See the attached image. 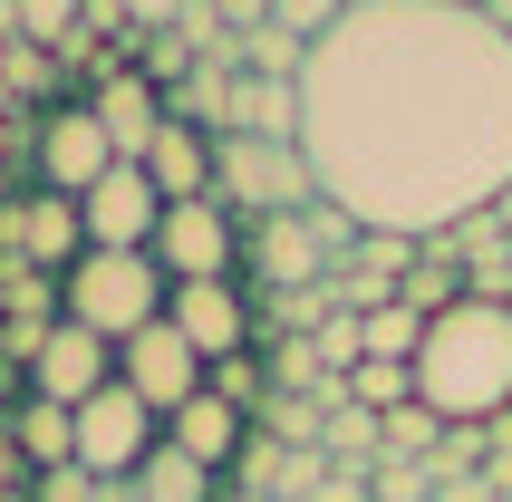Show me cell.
I'll return each mask as SVG.
<instances>
[{
	"label": "cell",
	"instance_id": "d6986e66",
	"mask_svg": "<svg viewBox=\"0 0 512 502\" xmlns=\"http://www.w3.org/2000/svg\"><path fill=\"white\" fill-rule=\"evenodd\" d=\"M136 502H223V474H203L194 454H174V445H155L136 464V483H126Z\"/></svg>",
	"mask_w": 512,
	"mask_h": 502
},
{
	"label": "cell",
	"instance_id": "4fadbf2b",
	"mask_svg": "<svg viewBox=\"0 0 512 502\" xmlns=\"http://www.w3.org/2000/svg\"><path fill=\"white\" fill-rule=\"evenodd\" d=\"M165 445H174V454H194L203 474H232V464L252 454V416H242L232 396L203 387V396H184V406L165 416Z\"/></svg>",
	"mask_w": 512,
	"mask_h": 502
},
{
	"label": "cell",
	"instance_id": "9c48e42d",
	"mask_svg": "<svg viewBox=\"0 0 512 502\" xmlns=\"http://www.w3.org/2000/svg\"><path fill=\"white\" fill-rule=\"evenodd\" d=\"M20 387L78 416L97 387H116V348H107V338H87V329H68V319H49L39 348H29V367H20Z\"/></svg>",
	"mask_w": 512,
	"mask_h": 502
},
{
	"label": "cell",
	"instance_id": "8992f818",
	"mask_svg": "<svg viewBox=\"0 0 512 502\" xmlns=\"http://www.w3.org/2000/svg\"><path fill=\"white\" fill-rule=\"evenodd\" d=\"M155 271L165 280H242V213H232L223 194L165 203V223H155Z\"/></svg>",
	"mask_w": 512,
	"mask_h": 502
},
{
	"label": "cell",
	"instance_id": "ac0fdd59",
	"mask_svg": "<svg viewBox=\"0 0 512 502\" xmlns=\"http://www.w3.org/2000/svg\"><path fill=\"white\" fill-rule=\"evenodd\" d=\"M20 242H29V261H58V271H68V261L87 251V223H78V203L39 184V194H29V213H20Z\"/></svg>",
	"mask_w": 512,
	"mask_h": 502
},
{
	"label": "cell",
	"instance_id": "9a60e30c",
	"mask_svg": "<svg viewBox=\"0 0 512 502\" xmlns=\"http://www.w3.org/2000/svg\"><path fill=\"white\" fill-rule=\"evenodd\" d=\"M145 174H155V194H165V203H203V194H213V136L165 116V136L145 145Z\"/></svg>",
	"mask_w": 512,
	"mask_h": 502
},
{
	"label": "cell",
	"instance_id": "8fae6325",
	"mask_svg": "<svg viewBox=\"0 0 512 502\" xmlns=\"http://www.w3.org/2000/svg\"><path fill=\"white\" fill-rule=\"evenodd\" d=\"M87 116L107 126L116 165H145V145L165 136V87L145 78V68H126V58H107V68H97V87H87Z\"/></svg>",
	"mask_w": 512,
	"mask_h": 502
},
{
	"label": "cell",
	"instance_id": "2e32d148",
	"mask_svg": "<svg viewBox=\"0 0 512 502\" xmlns=\"http://www.w3.org/2000/svg\"><path fill=\"white\" fill-rule=\"evenodd\" d=\"M223 136H281V145H300V78H242L223 97Z\"/></svg>",
	"mask_w": 512,
	"mask_h": 502
},
{
	"label": "cell",
	"instance_id": "7a4b0ae2",
	"mask_svg": "<svg viewBox=\"0 0 512 502\" xmlns=\"http://www.w3.org/2000/svg\"><path fill=\"white\" fill-rule=\"evenodd\" d=\"M416 406L435 425H503L512 416V300L464 290L426 319L416 348Z\"/></svg>",
	"mask_w": 512,
	"mask_h": 502
},
{
	"label": "cell",
	"instance_id": "7c38bea8",
	"mask_svg": "<svg viewBox=\"0 0 512 502\" xmlns=\"http://www.w3.org/2000/svg\"><path fill=\"white\" fill-rule=\"evenodd\" d=\"M203 377H213V367H203L194 338H174L165 319H155V329H136L126 348H116V387H136L155 416H174L184 396H203Z\"/></svg>",
	"mask_w": 512,
	"mask_h": 502
},
{
	"label": "cell",
	"instance_id": "5bb4252c",
	"mask_svg": "<svg viewBox=\"0 0 512 502\" xmlns=\"http://www.w3.org/2000/svg\"><path fill=\"white\" fill-rule=\"evenodd\" d=\"M0 435L20 445V464H29V483L39 474H58V464H78V416L68 406H49V396H10V416H0Z\"/></svg>",
	"mask_w": 512,
	"mask_h": 502
},
{
	"label": "cell",
	"instance_id": "3957f363",
	"mask_svg": "<svg viewBox=\"0 0 512 502\" xmlns=\"http://www.w3.org/2000/svg\"><path fill=\"white\" fill-rule=\"evenodd\" d=\"M165 300H174V280L155 271V251H78V261L58 271V319L87 329V338H107V348L155 329Z\"/></svg>",
	"mask_w": 512,
	"mask_h": 502
},
{
	"label": "cell",
	"instance_id": "7402d4cb",
	"mask_svg": "<svg viewBox=\"0 0 512 502\" xmlns=\"http://www.w3.org/2000/svg\"><path fill=\"white\" fill-rule=\"evenodd\" d=\"M242 58H252V78H300V68H310V39H300V29H252V39H242Z\"/></svg>",
	"mask_w": 512,
	"mask_h": 502
},
{
	"label": "cell",
	"instance_id": "44dd1931",
	"mask_svg": "<svg viewBox=\"0 0 512 502\" xmlns=\"http://www.w3.org/2000/svg\"><path fill=\"white\" fill-rule=\"evenodd\" d=\"M416 406V367L406 358H358V416H397Z\"/></svg>",
	"mask_w": 512,
	"mask_h": 502
},
{
	"label": "cell",
	"instance_id": "d4e9b609",
	"mask_svg": "<svg viewBox=\"0 0 512 502\" xmlns=\"http://www.w3.org/2000/svg\"><path fill=\"white\" fill-rule=\"evenodd\" d=\"M174 20H184V0H126V29H136V39H165Z\"/></svg>",
	"mask_w": 512,
	"mask_h": 502
},
{
	"label": "cell",
	"instance_id": "cb8c5ba5",
	"mask_svg": "<svg viewBox=\"0 0 512 502\" xmlns=\"http://www.w3.org/2000/svg\"><path fill=\"white\" fill-rule=\"evenodd\" d=\"M97 493H107V483H97V474H78V464H58V474H39V483H29V502H97Z\"/></svg>",
	"mask_w": 512,
	"mask_h": 502
},
{
	"label": "cell",
	"instance_id": "30bf717a",
	"mask_svg": "<svg viewBox=\"0 0 512 502\" xmlns=\"http://www.w3.org/2000/svg\"><path fill=\"white\" fill-rule=\"evenodd\" d=\"M165 329L194 338L203 367H223V358H242V348H252V300H242V280H174Z\"/></svg>",
	"mask_w": 512,
	"mask_h": 502
},
{
	"label": "cell",
	"instance_id": "603a6c76",
	"mask_svg": "<svg viewBox=\"0 0 512 502\" xmlns=\"http://www.w3.org/2000/svg\"><path fill=\"white\" fill-rule=\"evenodd\" d=\"M203 387H213V396H232L242 416H261V406H271V396H261V367H252V348H242V358H223L213 377H203Z\"/></svg>",
	"mask_w": 512,
	"mask_h": 502
},
{
	"label": "cell",
	"instance_id": "ffe728a7",
	"mask_svg": "<svg viewBox=\"0 0 512 502\" xmlns=\"http://www.w3.org/2000/svg\"><path fill=\"white\" fill-rule=\"evenodd\" d=\"M10 20H20V49H49V58H68V49H78L87 0H10Z\"/></svg>",
	"mask_w": 512,
	"mask_h": 502
},
{
	"label": "cell",
	"instance_id": "277c9868",
	"mask_svg": "<svg viewBox=\"0 0 512 502\" xmlns=\"http://www.w3.org/2000/svg\"><path fill=\"white\" fill-rule=\"evenodd\" d=\"M213 194L242 223H271V213H319V174L281 136H213Z\"/></svg>",
	"mask_w": 512,
	"mask_h": 502
},
{
	"label": "cell",
	"instance_id": "6da1fadb",
	"mask_svg": "<svg viewBox=\"0 0 512 502\" xmlns=\"http://www.w3.org/2000/svg\"><path fill=\"white\" fill-rule=\"evenodd\" d=\"M300 155L348 232H455L512 194V29L484 0H348L300 68Z\"/></svg>",
	"mask_w": 512,
	"mask_h": 502
},
{
	"label": "cell",
	"instance_id": "ba28073f",
	"mask_svg": "<svg viewBox=\"0 0 512 502\" xmlns=\"http://www.w3.org/2000/svg\"><path fill=\"white\" fill-rule=\"evenodd\" d=\"M29 165H39V184L68 194V203L116 165V145H107V126L87 116V97H78V107H39V126H29Z\"/></svg>",
	"mask_w": 512,
	"mask_h": 502
},
{
	"label": "cell",
	"instance_id": "e0dca14e",
	"mask_svg": "<svg viewBox=\"0 0 512 502\" xmlns=\"http://www.w3.org/2000/svg\"><path fill=\"white\" fill-rule=\"evenodd\" d=\"M242 261H261L271 280H310L329 251H319L310 213H271V223H252V251H242Z\"/></svg>",
	"mask_w": 512,
	"mask_h": 502
},
{
	"label": "cell",
	"instance_id": "5b68a950",
	"mask_svg": "<svg viewBox=\"0 0 512 502\" xmlns=\"http://www.w3.org/2000/svg\"><path fill=\"white\" fill-rule=\"evenodd\" d=\"M165 445V416L145 406L136 387H97L78 406V474H97V483H136V464Z\"/></svg>",
	"mask_w": 512,
	"mask_h": 502
},
{
	"label": "cell",
	"instance_id": "52a82bcc",
	"mask_svg": "<svg viewBox=\"0 0 512 502\" xmlns=\"http://www.w3.org/2000/svg\"><path fill=\"white\" fill-rule=\"evenodd\" d=\"M78 223H87V251H155L165 194H155V174H145V165H107L78 194Z\"/></svg>",
	"mask_w": 512,
	"mask_h": 502
}]
</instances>
